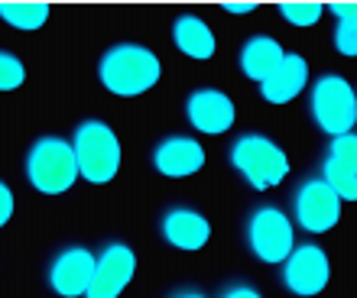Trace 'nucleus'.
<instances>
[{"label": "nucleus", "instance_id": "obj_1", "mask_svg": "<svg viewBox=\"0 0 357 298\" xmlns=\"http://www.w3.org/2000/svg\"><path fill=\"white\" fill-rule=\"evenodd\" d=\"M162 62L153 49L140 42H121L111 46L98 62V78L111 94L121 97H137L160 84Z\"/></svg>", "mask_w": 357, "mask_h": 298}, {"label": "nucleus", "instance_id": "obj_2", "mask_svg": "<svg viewBox=\"0 0 357 298\" xmlns=\"http://www.w3.org/2000/svg\"><path fill=\"white\" fill-rule=\"evenodd\" d=\"M26 178L29 185L43 191V195H62L75 185L78 178V162L72 143L62 136H39L26 152Z\"/></svg>", "mask_w": 357, "mask_h": 298}, {"label": "nucleus", "instance_id": "obj_3", "mask_svg": "<svg viewBox=\"0 0 357 298\" xmlns=\"http://www.w3.org/2000/svg\"><path fill=\"white\" fill-rule=\"evenodd\" d=\"M78 175L91 185H107L121 168V140L104 120H82L72 136Z\"/></svg>", "mask_w": 357, "mask_h": 298}, {"label": "nucleus", "instance_id": "obj_4", "mask_svg": "<svg viewBox=\"0 0 357 298\" xmlns=\"http://www.w3.org/2000/svg\"><path fill=\"white\" fill-rule=\"evenodd\" d=\"M231 168L241 172L250 188L266 191L289 175V156L264 133H244L231 143Z\"/></svg>", "mask_w": 357, "mask_h": 298}, {"label": "nucleus", "instance_id": "obj_5", "mask_svg": "<svg viewBox=\"0 0 357 298\" xmlns=\"http://www.w3.org/2000/svg\"><path fill=\"white\" fill-rule=\"evenodd\" d=\"M309 111L312 120L319 123V130H325L328 136H344L354 133L357 123V97L348 78L341 74H321L315 78L309 91Z\"/></svg>", "mask_w": 357, "mask_h": 298}, {"label": "nucleus", "instance_id": "obj_6", "mask_svg": "<svg viewBox=\"0 0 357 298\" xmlns=\"http://www.w3.org/2000/svg\"><path fill=\"white\" fill-rule=\"evenodd\" d=\"M247 246L260 262H282L296 246V230H292L289 214L276 205H260L247 217Z\"/></svg>", "mask_w": 357, "mask_h": 298}, {"label": "nucleus", "instance_id": "obj_7", "mask_svg": "<svg viewBox=\"0 0 357 298\" xmlns=\"http://www.w3.org/2000/svg\"><path fill=\"white\" fill-rule=\"evenodd\" d=\"M331 279V260L319 243H296L282 260V285L299 298H315Z\"/></svg>", "mask_w": 357, "mask_h": 298}, {"label": "nucleus", "instance_id": "obj_8", "mask_svg": "<svg viewBox=\"0 0 357 298\" xmlns=\"http://www.w3.org/2000/svg\"><path fill=\"white\" fill-rule=\"evenodd\" d=\"M292 217H296L302 230L325 233L341 221V198L319 175H312L292 195Z\"/></svg>", "mask_w": 357, "mask_h": 298}, {"label": "nucleus", "instance_id": "obj_9", "mask_svg": "<svg viewBox=\"0 0 357 298\" xmlns=\"http://www.w3.org/2000/svg\"><path fill=\"white\" fill-rule=\"evenodd\" d=\"M133 272H137V253L127 243H104L101 253H94V272L85 298H121Z\"/></svg>", "mask_w": 357, "mask_h": 298}, {"label": "nucleus", "instance_id": "obj_10", "mask_svg": "<svg viewBox=\"0 0 357 298\" xmlns=\"http://www.w3.org/2000/svg\"><path fill=\"white\" fill-rule=\"evenodd\" d=\"M94 272V253L82 243H72L66 250H59L49 262V289L59 298H85L88 285H91Z\"/></svg>", "mask_w": 357, "mask_h": 298}, {"label": "nucleus", "instance_id": "obj_11", "mask_svg": "<svg viewBox=\"0 0 357 298\" xmlns=\"http://www.w3.org/2000/svg\"><path fill=\"white\" fill-rule=\"evenodd\" d=\"M185 117L198 133L218 136V133H227L234 127L237 111H234V101L225 91H218V88H195L185 97Z\"/></svg>", "mask_w": 357, "mask_h": 298}, {"label": "nucleus", "instance_id": "obj_12", "mask_svg": "<svg viewBox=\"0 0 357 298\" xmlns=\"http://www.w3.org/2000/svg\"><path fill=\"white\" fill-rule=\"evenodd\" d=\"M319 178L341 201H354L357 198V136L354 133H344V136L331 140V146L325 149V162H321Z\"/></svg>", "mask_w": 357, "mask_h": 298}, {"label": "nucleus", "instance_id": "obj_13", "mask_svg": "<svg viewBox=\"0 0 357 298\" xmlns=\"http://www.w3.org/2000/svg\"><path fill=\"white\" fill-rule=\"evenodd\" d=\"M160 233H162V240L169 243V246H176V250L195 253L211 240V221L202 211H195V207L178 205V207H169L160 217Z\"/></svg>", "mask_w": 357, "mask_h": 298}, {"label": "nucleus", "instance_id": "obj_14", "mask_svg": "<svg viewBox=\"0 0 357 298\" xmlns=\"http://www.w3.org/2000/svg\"><path fill=\"white\" fill-rule=\"evenodd\" d=\"M202 166H205V149L192 136H166L153 149V168L166 178L195 175Z\"/></svg>", "mask_w": 357, "mask_h": 298}, {"label": "nucleus", "instance_id": "obj_15", "mask_svg": "<svg viewBox=\"0 0 357 298\" xmlns=\"http://www.w3.org/2000/svg\"><path fill=\"white\" fill-rule=\"evenodd\" d=\"M305 84H309V62L299 52H286L276 72L260 81V97L266 104H289L292 97H299Z\"/></svg>", "mask_w": 357, "mask_h": 298}, {"label": "nucleus", "instance_id": "obj_16", "mask_svg": "<svg viewBox=\"0 0 357 298\" xmlns=\"http://www.w3.org/2000/svg\"><path fill=\"white\" fill-rule=\"evenodd\" d=\"M172 42H176V49L182 56L195 58V62H208L218 49L211 26L202 17H195V13L176 17V23H172Z\"/></svg>", "mask_w": 357, "mask_h": 298}, {"label": "nucleus", "instance_id": "obj_17", "mask_svg": "<svg viewBox=\"0 0 357 298\" xmlns=\"http://www.w3.org/2000/svg\"><path fill=\"white\" fill-rule=\"evenodd\" d=\"M282 56H286V52H282V46L276 42V39L266 36V33H257V36H250L244 42L237 65H241V72H244L247 78H254V81L260 84L276 72V65L282 62Z\"/></svg>", "mask_w": 357, "mask_h": 298}, {"label": "nucleus", "instance_id": "obj_18", "mask_svg": "<svg viewBox=\"0 0 357 298\" xmlns=\"http://www.w3.org/2000/svg\"><path fill=\"white\" fill-rule=\"evenodd\" d=\"M0 19L10 23V26L33 33V29H39L49 19V7L46 3H3L0 7Z\"/></svg>", "mask_w": 357, "mask_h": 298}, {"label": "nucleus", "instance_id": "obj_19", "mask_svg": "<svg viewBox=\"0 0 357 298\" xmlns=\"http://www.w3.org/2000/svg\"><path fill=\"white\" fill-rule=\"evenodd\" d=\"M335 49L344 58L357 56V10L354 7L335 10Z\"/></svg>", "mask_w": 357, "mask_h": 298}, {"label": "nucleus", "instance_id": "obj_20", "mask_svg": "<svg viewBox=\"0 0 357 298\" xmlns=\"http://www.w3.org/2000/svg\"><path fill=\"white\" fill-rule=\"evenodd\" d=\"M26 81V68L13 52L0 49V91H17L20 84Z\"/></svg>", "mask_w": 357, "mask_h": 298}, {"label": "nucleus", "instance_id": "obj_21", "mask_svg": "<svg viewBox=\"0 0 357 298\" xmlns=\"http://www.w3.org/2000/svg\"><path fill=\"white\" fill-rule=\"evenodd\" d=\"M280 13L286 23H292V26H315L325 10H321L319 3H289V7H282Z\"/></svg>", "mask_w": 357, "mask_h": 298}, {"label": "nucleus", "instance_id": "obj_22", "mask_svg": "<svg viewBox=\"0 0 357 298\" xmlns=\"http://www.w3.org/2000/svg\"><path fill=\"white\" fill-rule=\"evenodd\" d=\"M10 217H13V188L0 182V227H7Z\"/></svg>", "mask_w": 357, "mask_h": 298}, {"label": "nucleus", "instance_id": "obj_23", "mask_svg": "<svg viewBox=\"0 0 357 298\" xmlns=\"http://www.w3.org/2000/svg\"><path fill=\"white\" fill-rule=\"evenodd\" d=\"M218 298H264V295H260V289H254L250 282H231Z\"/></svg>", "mask_w": 357, "mask_h": 298}, {"label": "nucleus", "instance_id": "obj_24", "mask_svg": "<svg viewBox=\"0 0 357 298\" xmlns=\"http://www.w3.org/2000/svg\"><path fill=\"white\" fill-rule=\"evenodd\" d=\"M166 298H208L205 292H198V289H192V285H185V289H176L172 295H166Z\"/></svg>", "mask_w": 357, "mask_h": 298}]
</instances>
